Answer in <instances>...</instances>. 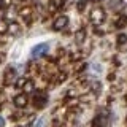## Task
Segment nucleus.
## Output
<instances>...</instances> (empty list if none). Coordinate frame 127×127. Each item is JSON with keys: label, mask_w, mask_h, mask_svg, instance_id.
Listing matches in <instances>:
<instances>
[{"label": "nucleus", "mask_w": 127, "mask_h": 127, "mask_svg": "<svg viewBox=\"0 0 127 127\" xmlns=\"http://www.w3.org/2000/svg\"><path fill=\"white\" fill-rule=\"evenodd\" d=\"M33 105L37 106L38 110L45 108V106L48 105V95H46V92H43V91H38V92L33 95Z\"/></svg>", "instance_id": "obj_1"}, {"label": "nucleus", "mask_w": 127, "mask_h": 127, "mask_svg": "<svg viewBox=\"0 0 127 127\" xmlns=\"http://www.w3.org/2000/svg\"><path fill=\"white\" fill-rule=\"evenodd\" d=\"M105 18H106V14H105V11H103L102 8H95L92 13H91V21L94 24H102L105 21Z\"/></svg>", "instance_id": "obj_2"}, {"label": "nucleus", "mask_w": 127, "mask_h": 127, "mask_svg": "<svg viewBox=\"0 0 127 127\" xmlns=\"http://www.w3.org/2000/svg\"><path fill=\"white\" fill-rule=\"evenodd\" d=\"M67 26H68V16H65V14L59 16V18L53 22V29L54 30H64Z\"/></svg>", "instance_id": "obj_3"}, {"label": "nucleus", "mask_w": 127, "mask_h": 127, "mask_svg": "<svg viewBox=\"0 0 127 127\" xmlns=\"http://www.w3.org/2000/svg\"><path fill=\"white\" fill-rule=\"evenodd\" d=\"M49 49V45L48 43H40L38 46H35L32 49V57H41V56L46 54V51Z\"/></svg>", "instance_id": "obj_4"}, {"label": "nucleus", "mask_w": 127, "mask_h": 127, "mask_svg": "<svg viewBox=\"0 0 127 127\" xmlns=\"http://www.w3.org/2000/svg\"><path fill=\"white\" fill-rule=\"evenodd\" d=\"M27 102H29V98H27V94H19V95H16V97L13 98V103L18 108H24V106L27 105Z\"/></svg>", "instance_id": "obj_5"}, {"label": "nucleus", "mask_w": 127, "mask_h": 127, "mask_svg": "<svg viewBox=\"0 0 127 127\" xmlns=\"http://www.w3.org/2000/svg\"><path fill=\"white\" fill-rule=\"evenodd\" d=\"M21 89L24 91V94H29V92H32V91L35 89V84H33V81H32V79H27V78H26L24 84L21 86Z\"/></svg>", "instance_id": "obj_6"}, {"label": "nucleus", "mask_w": 127, "mask_h": 127, "mask_svg": "<svg viewBox=\"0 0 127 127\" xmlns=\"http://www.w3.org/2000/svg\"><path fill=\"white\" fill-rule=\"evenodd\" d=\"M64 3H65V0H51L49 2V10L51 11H57V10L62 8Z\"/></svg>", "instance_id": "obj_7"}, {"label": "nucleus", "mask_w": 127, "mask_h": 127, "mask_svg": "<svg viewBox=\"0 0 127 127\" xmlns=\"http://www.w3.org/2000/svg\"><path fill=\"white\" fill-rule=\"evenodd\" d=\"M14 79H16V71H14L13 68H10V70L5 73V83H6V84H11Z\"/></svg>", "instance_id": "obj_8"}, {"label": "nucleus", "mask_w": 127, "mask_h": 127, "mask_svg": "<svg viewBox=\"0 0 127 127\" xmlns=\"http://www.w3.org/2000/svg\"><path fill=\"white\" fill-rule=\"evenodd\" d=\"M126 26H127V16H121V18L116 21V27L121 29V27H126Z\"/></svg>", "instance_id": "obj_9"}, {"label": "nucleus", "mask_w": 127, "mask_h": 127, "mask_svg": "<svg viewBox=\"0 0 127 127\" xmlns=\"http://www.w3.org/2000/svg\"><path fill=\"white\" fill-rule=\"evenodd\" d=\"M91 127H103V126H102V121H100V116H97V118L94 119V121H92V126H91Z\"/></svg>", "instance_id": "obj_10"}, {"label": "nucleus", "mask_w": 127, "mask_h": 127, "mask_svg": "<svg viewBox=\"0 0 127 127\" xmlns=\"http://www.w3.org/2000/svg\"><path fill=\"white\" fill-rule=\"evenodd\" d=\"M119 3H121V0H108V5H110L111 8H118Z\"/></svg>", "instance_id": "obj_11"}, {"label": "nucleus", "mask_w": 127, "mask_h": 127, "mask_svg": "<svg viewBox=\"0 0 127 127\" xmlns=\"http://www.w3.org/2000/svg\"><path fill=\"white\" fill-rule=\"evenodd\" d=\"M8 30H10V32H14V33H18V32H19V27H18V24H10Z\"/></svg>", "instance_id": "obj_12"}, {"label": "nucleus", "mask_w": 127, "mask_h": 127, "mask_svg": "<svg viewBox=\"0 0 127 127\" xmlns=\"http://www.w3.org/2000/svg\"><path fill=\"white\" fill-rule=\"evenodd\" d=\"M127 41V37H126V35H119V37H118V45H124V43Z\"/></svg>", "instance_id": "obj_13"}, {"label": "nucleus", "mask_w": 127, "mask_h": 127, "mask_svg": "<svg viewBox=\"0 0 127 127\" xmlns=\"http://www.w3.org/2000/svg\"><path fill=\"white\" fill-rule=\"evenodd\" d=\"M86 2H87V0H79V3L76 5V8H78L79 11H83V10H84V5H86Z\"/></svg>", "instance_id": "obj_14"}, {"label": "nucleus", "mask_w": 127, "mask_h": 127, "mask_svg": "<svg viewBox=\"0 0 127 127\" xmlns=\"http://www.w3.org/2000/svg\"><path fill=\"white\" fill-rule=\"evenodd\" d=\"M76 38H78V43H83V40H84V30H81V32H79Z\"/></svg>", "instance_id": "obj_15"}, {"label": "nucleus", "mask_w": 127, "mask_h": 127, "mask_svg": "<svg viewBox=\"0 0 127 127\" xmlns=\"http://www.w3.org/2000/svg\"><path fill=\"white\" fill-rule=\"evenodd\" d=\"M43 124H45V119H40L37 124H35V127H43Z\"/></svg>", "instance_id": "obj_16"}, {"label": "nucleus", "mask_w": 127, "mask_h": 127, "mask_svg": "<svg viewBox=\"0 0 127 127\" xmlns=\"http://www.w3.org/2000/svg\"><path fill=\"white\" fill-rule=\"evenodd\" d=\"M3 126H5V119L0 116V127H3Z\"/></svg>", "instance_id": "obj_17"}, {"label": "nucleus", "mask_w": 127, "mask_h": 127, "mask_svg": "<svg viewBox=\"0 0 127 127\" xmlns=\"http://www.w3.org/2000/svg\"><path fill=\"white\" fill-rule=\"evenodd\" d=\"M87 2H100V0H87Z\"/></svg>", "instance_id": "obj_18"}, {"label": "nucleus", "mask_w": 127, "mask_h": 127, "mask_svg": "<svg viewBox=\"0 0 127 127\" xmlns=\"http://www.w3.org/2000/svg\"><path fill=\"white\" fill-rule=\"evenodd\" d=\"M126 124H127V118H126Z\"/></svg>", "instance_id": "obj_19"}]
</instances>
